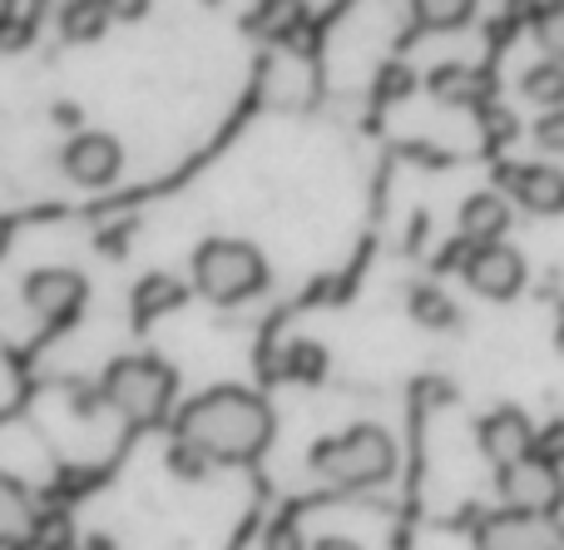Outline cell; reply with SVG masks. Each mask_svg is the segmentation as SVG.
Returning <instances> with one entry per match:
<instances>
[{
    "label": "cell",
    "mask_w": 564,
    "mask_h": 550,
    "mask_svg": "<svg viewBox=\"0 0 564 550\" xmlns=\"http://www.w3.org/2000/svg\"><path fill=\"white\" fill-rule=\"evenodd\" d=\"M535 40H540V50L545 55H555L560 65H564V6H545L535 15Z\"/></svg>",
    "instance_id": "ffe728a7"
},
{
    "label": "cell",
    "mask_w": 564,
    "mask_h": 550,
    "mask_svg": "<svg viewBox=\"0 0 564 550\" xmlns=\"http://www.w3.org/2000/svg\"><path fill=\"white\" fill-rule=\"evenodd\" d=\"M555 343H560V353H564V323H560V333H555Z\"/></svg>",
    "instance_id": "83f0119b"
},
{
    "label": "cell",
    "mask_w": 564,
    "mask_h": 550,
    "mask_svg": "<svg viewBox=\"0 0 564 550\" xmlns=\"http://www.w3.org/2000/svg\"><path fill=\"white\" fill-rule=\"evenodd\" d=\"M510 228V204L500 194H470L460 208V238L470 248H490L500 244V234Z\"/></svg>",
    "instance_id": "4fadbf2b"
},
{
    "label": "cell",
    "mask_w": 564,
    "mask_h": 550,
    "mask_svg": "<svg viewBox=\"0 0 564 550\" xmlns=\"http://www.w3.org/2000/svg\"><path fill=\"white\" fill-rule=\"evenodd\" d=\"M263 550H302V541H297V531H292L288 521H278L273 531H268V541H263Z\"/></svg>",
    "instance_id": "484cf974"
},
{
    "label": "cell",
    "mask_w": 564,
    "mask_h": 550,
    "mask_svg": "<svg viewBox=\"0 0 564 550\" xmlns=\"http://www.w3.org/2000/svg\"><path fill=\"white\" fill-rule=\"evenodd\" d=\"M411 317H416V323H426V327H441V333L460 323L456 303H451L441 288H411Z\"/></svg>",
    "instance_id": "e0dca14e"
},
{
    "label": "cell",
    "mask_w": 564,
    "mask_h": 550,
    "mask_svg": "<svg viewBox=\"0 0 564 550\" xmlns=\"http://www.w3.org/2000/svg\"><path fill=\"white\" fill-rule=\"evenodd\" d=\"M416 20L426 30H460L470 20V0H421Z\"/></svg>",
    "instance_id": "d6986e66"
},
{
    "label": "cell",
    "mask_w": 564,
    "mask_h": 550,
    "mask_svg": "<svg viewBox=\"0 0 564 550\" xmlns=\"http://www.w3.org/2000/svg\"><path fill=\"white\" fill-rule=\"evenodd\" d=\"M282 367H288V377H297V382H322V377H327V353H322L317 343H292Z\"/></svg>",
    "instance_id": "ac0fdd59"
},
{
    "label": "cell",
    "mask_w": 564,
    "mask_h": 550,
    "mask_svg": "<svg viewBox=\"0 0 564 550\" xmlns=\"http://www.w3.org/2000/svg\"><path fill=\"white\" fill-rule=\"evenodd\" d=\"M476 541H480V550H564V531L550 516L500 511V516L480 521Z\"/></svg>",
    "instance_id": "ba28073f"
},
{
    "label": "cell",
    "mask_w": 564,
    "mask_h": 550,
    "mask_svg": "<svg viewBox=\"0 0 564 550\" xmlns=\"http://www.w3.org/2000/svg\"><path fill=\"white\" fill-rule=\"evenodd\" d=\"M35 506H30V492L10 476H0V550H15L25 541H35Z\"/></svg>",
    "instance_id": "5bb4252c"
},
{
    "label": "cell",
    "mask_w": 564,
    "mask_h": 550,
    "mask_svg": "<svg viewBox=\"0 0 564 550\" xmlns=\"http://www.w3.org/2000/svg\"><path fill=\"white\" fill-rule=\"evenodd\" d=\"M506 184L530 214H560L564 208V169L550 164H510Z\"/></svg>",
    "instance_id": "8fae6325"
},
{
    "label": "cell",
    "mask_w": 564,
    "mask_h": 550,
    "mask_svg": "<svg viewBox=\"0 0 564 550\" xmlns=\"http://www.w3.org/2000/svg\"><path fill=\"white\" fill-rule=\"evenodd\" d=\"M119 164H124V149H119L109 134H99V129H89V134H75L65 144V154H59V169H65V174L75 179L79 188L115 184Z\"/></svg>",
    "instance_id": "9c48e42d"
},
{
    "label": "cell",
    "mask_w": 564,
    "mask_h": 550,
    "mask_svg": "<svg viewBox=\"0 0 564 550\" xmlns=\"http://www.w3.org/2000/svg\"><path fill=\"white\" fill-rule=\"evenodd\" d=\"M194 283L214 303H238V298H253L268 283V263L243 238H208L194 254Z\"/></svg>",
    "instance_id": "3957f363"
},
{
    "label": "cell",
    "mask_w": 564,
    "mask_h": 550,
    "mask_svg": "<svg viewBox=\"0 0 564 550\" xmlns=\"http://www.w3.org/2000/svg\"><path fill=\"white\" fill-rule=\"evenodd\" d=\"M312 472H317L327 486H341V492L381 486L391 472H397V442L371 422L347 427V432L327 436V442L312 452Z\"/></svg>",
    "instance_id": "7a4b0ae2"
},
{
    "label": "cell",
    "mask_w": 564,
    "mask_h": 550,
    "mask_svg": "<svg viewBox=\"0 0 564 550\" xmlns=\"http://www.w3.org/2000/svg\"><path fill=\"white\" fill-rule=\"evenodd\" d=\"M105 20H109V6H69L65 10V35L69 40H89V35L105 30Z\"/></svg>",
    "instance_id": "44dd1931"
},
{
    "label": "cell",
    "mask_w": 564,
    "mask_h": 550,
    "mask_svg": "<svg viewBox=\"0 0 564 550\" xmlns=\"http://www.w3.org/2000/svg\"><path fill=\"white\" fill-rule=\"evenodd\" d=\"M431 95H436L441 105L490 109L496 79H490V69H476V65H441L436 75H431Z\"/></svg>",
    "instance_id": "7c38bea8"
},
{
    "label": "cell",
    "mask_w": 564,
    "mask_h": 550,
    "mask_svg": "<svg viewBox=\"0 0 564 550\" xmlns=\"http://www.w3.org/2000/svg\"><path fill=\"white\" fill-rule=\"evenodd\" d=\"M208 466H214V462H204V456H198V452H194V446L174 442V472H178V476H204V472H208Z\"/></svg>",
    "instance_id": "d4e9b609"
},
{
    "label": "cell",
    "mask_w": 564,
    "mask_h": 550,
    "mask_svg": "<svg viewBox=\"0 0 564 550\" xmlns=\"http://www.w3.org/2000/svg\"><path fill=\"white\" fill-rule=\"evenodd\" d=\"M312 550H361V546H357V541H347V536H322V541L312 546Z\"/></svg>",
    "instance_id": "4316f807"
},
{
    "label": "cell",
    "mask_w": 564,
    "mask_h": 550,
    "mask_svg": "<svg viewBox=\"0 0 564 550\" xmlns=\"http://www.w3.org/2000/svg\"><path fill=\"white\" fill-rule=\"evenodd\" d=\"M0 248H6V218H0Z\"/></svg>",
    "instance_id": "f1b7e54d"
},
{
    "label": "cell",
    "mask_w": 564,
    "mask_h": 550,
    "mask_svg": "<svg viewBox=\"0 0 564 550\" xmlns=\"http://www.w3.org/2000/svg\"><path fill=\"white\" fill-rule=\"evenodd\" d=\"M460 273H466V283L476 288L480 298H490V303H506V298H516L520 288H525V258H520L510 244L470 248V258L460 263Z\"/></svg>",
    "instance_id": "52a82bcc"
},
{
    "label": "cell",
    "mask_w": 564,
    "mask_h": 550,
    "mask_svg": "<svg viewBox=\"0 0 564 550\" xmlns=\"http://www.w3.org/2000/svg\"><path fill=\"white\" fill-rule=\"evenodd\" d=\"M535 442H540V432L530 427L525 412H516V407H500V412H490L486 422H480V452H486L500 472L525 462V456H535Z\"/></svg>",
    "instance_id": "30bf717a"
},
{
    "label": "cell",
    "mask_w": 564,
    "mask_h": 550,
    "mask_svg": "<svg viewBox=\"0 0 564 550\" xmlns=\"http://www.w3.org/2000/svg\"><path fill=\"white\" fill-rule=\"evenodd\" d=\"M20 293L40 323H69L85 308V278L75 268H35V273H25Z\"/></svg>",
    "instance_id": "8992f818"
},
{
    "label": "cell",
    "mask_w": 564,
    "mask_h": 550,
    "mask_svg": "<svg viewBox=\"0 0 564 550\" xmlns=\"http://www.w3.org/2000/svg\"><path fill=\"white\" fill-rule=\"evenodd\" d=\"M500 496H506L510 511L555 516L560 502H564V476H560L555 462H545V456H525V462L500 472Z\"/></svg>",
    "instance_id": "5b68a950"
},
{
    "label": "cell",
    "mask_w": 564,
    "mask_h": 550,
    "mask_svg": "<svg viewBox=\"0 0 564 550\" xmlns=\"http://www.w3.org/2000/svg\"><path fill=\"white\" fill-rule=\"evenodd\" d=\"M184 298H188V288L178 283V278L154 273V278H144V283L134 288V317L139 323H149V317H159V313H174Z\"/></svg>",
    "instance_id": "9a60e30c"
},
{
    "label": "cell",
    "mask_w": 564,
    "mask_h": 550,
    "mask_svg": "<svg viewBox=\"0 0 564 550\" xmlns=\"http://www.w3.org/2000/svg\"><path fill=\"white\" fill-rule=\"evenodd\" d=\"M520 95L530 99V105H545L550 109H564V65L560 60H540V65H530L525 75H520Z\"/></svg>",
    "instance_id": "2e32d148"
},
{
    "label": "cell",
    "mask_w": 564,
    "mask_h": 550,
    "mask_svg": "<svg viewBox=\"0 0 564 550\" xmlns=\"http://www.w3.org/2000/svg\"><path fill=\"white\" fill-rule=\"evenodd\" d=\"M480 125L490 129V139H510V134H516V115H510V109H500V105L480 109Z\"/></svg>",
    "instance_id": "cb8c5ba5"
},
{
    "label": "cell",
    "mask_w": 564,
    "mask_h": 550,
    "mask_svg": "<svg viewBox=\"0 0 564 550\" xmlns=\"http://www.w3.org/2000/svg\"><path fill=\"white\" fill-rule=\"evenodd\" d=\"M105 402L129 422H159L174 402V373L159 357H124L105 373Z\"/></svg>",
    "instance_id": "277c9868"
},
{
    "label": "cell",
    "mask_w": 564,
    "mask_h": 550,
    "mask_svg": "<svg viewBox=\"0 0 564 550\" xmlns=\"http://www.w3.org/2000/svg\"><path fill=\"white\" fill-rule=\"evenodd\" d=\"M535 139H540V149H550V154H564V109H550V115H540Z\"/></svg>",
    "instance_id": "7402d4cb"
},
{
    "label": "cell",
    "mask_w": 564,
    "mask_h": 550,
    "mask_svg": "<svg viewBox=\"0 0 564 550\" xmlns=\"http://www.w3.org/2000/svg\"><path fill=\"white\" fill-rule=\"evenodd\" d=\"M535 456H545V462H564V417L560 422H550L545 432H540V442H535Z\"/></svg>",
    "instance_id": "603a6c76"
},
{
    "label": "cell",
    "mask_w": 564,
    "mask_h": 550,
    "mask_svg": "<svg viewBox=\"0 0 564 550\" xmlns=\"http://www.w3.org/2000/svg\"><path fill=\"white\" fill-rule=\"evenodd\" d=\"M178 442L194 446L204 462H253L273 442V412L243 387H214L184 407Z\"/></svg>",
    "instance_id": "6da1fadb"
}]
</instances>
